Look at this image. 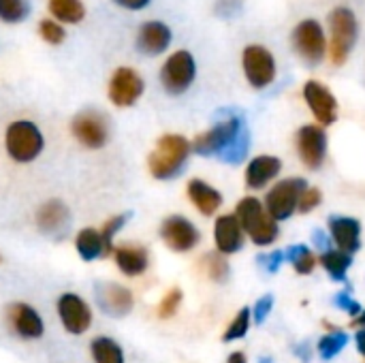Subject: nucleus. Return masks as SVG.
Listing matches in <instances>:
<instances>
[{
    "label": "nucleus",
    "mask_w": 365,
    "mask_h": 363,
    "mask_svg": "<svg viewBox=\"0 0 365 363\" xmlns=\"http://www.w3.org/2000/svg\"><path fill=\"white\" fill-rule=\"evenodd\" d=\"M190 152H192V145L184 135L167 133V135L158 137L154 150L148 156V169H150L152 178L160 180V182L178 178L186 169Z\"/></svg>",
    "instance_id": "1"
},
{
    "label": "nucleus",
    "mask_w": 365,
    "mask_h": 363,
    "mask_svg": "<svg viewBox=\"0 0 365 363\" xmlns=\"http://www.w3.org/2000/svg\"><path fill=\"white\" fill-rule=\"evenodd\" d=\"M45 150V135L36 122L19 118L4 131V152L17 165L34 163Z\"/></svg>",
    "instance_id": "2"
},
{
    "label": "nucleus",
    "mask_w": 365,
    "mask_h": 363,
    "mask_svg": "<svg viewBox=\"0 0 365 363\" xmlns=\"http://www.w3.org/2000/svg\"><path fill=\"white\" fill-rule=\"evenodd\" d=\"M235 216L244 229V233L257 244V246H269L278 240V223L267 214L265 205L257 197H244L237 203Z\"/></svg>",
    "instance_id": "3"
},
{
    "label": "nucleus",
    "mask_w": 365,
    "mask_h": 363,
    "mask_svg": "<svg viewBox=\"0 0 365 363\" xmlns=\"http://www.w3.org/2000/svg\"><path fill=\"white\" fill-rule=\"evenodd\" d=\"M160 86L169 96H182L197 79V62L188 49L173 51L160 66Z\"/></svg>",
    "instance_id": "4"
},
{
    "label": "nucleus",
    "mask_w": 365,
    "mask_h": 363,
    "mask_svg": "<svg viewBox=\"0 0 365 363\" xmlns=\"http://www.w3.org/2000/svg\"><path fill=\"white\" fill-rule=\"evenodd\" d=\"M244 128H246L244 118L237 113H231V116L218 120L210 131L197 135L195 141L190 143L192 152L199 156H220L240 137V133Z\"/></svg>",
    "instance_id": "5"
},
{
    "label": "nucleus",
    "mask_w": 365,
    "mask_h": 363,
    "mask_svg": "<svg viewBox=\"0 0 365 363\" xmlns=\"http://www.w3.org/2000/svg\"><path fill=\"white\" fill-rule=\"evenodd\" d=\"M329 28H331V60L336 64H344L351 49L357 43L359 36V24L351 9L338 6L329 15Z\"/></svg>",
    "instance_id": "6"
},
{
    "label": "nucleus",
    "mask_w": 365,
    "mask_h": 363,
    "mask_svg": "<svg viewBox=\"0 0 365 363\" xmlns=\"http://www.w3.org/2000/svg\"><path fill=\"white\" fill-rule=\"evenodd\" d=\"M73 139L86 150H101L109 141V122L107 116L96 109H83L71 120Z\"/></svg>",
    "instance_id": "7"
},
{
    "label": "nucleus",
    "mask_w": 365,
    "mask_h": 363,
    "mask_svg": "<svg viewBox=\"0 0 365 363\" xmlns=\"http://www.w3.org/2000/svg\"><path fill=\"white\" fill-rule=\"evenodd\" d=\"M308 188V182L304 178H287L282 182H278L265 197V210L267 214L280 223L291 218L297 212V203L302 193Z\"/></svg>",
    "instance_id": "8"
},
{
    "label": "nucleus",
    "mask_w": 365,
    "mask_h": 363,
    "mask_svg": "<svg viewBox=\"0 0 365 363\" xmlns=\"http://www.w3.org/2000/svg\"><path fill=\"white\" fill-rule=\"evenodd\" d=\"M145 92V81L141 77L139 71H135L133 66H118L111 77H109V86H107V96L111 101V105L120 107V109H128L133 105H137V101L143 96Z\"/></svg>",
    "instance_id": "9"
},
{
    "label": "nucleus",
    "mask_w": 365,
    "mask_h": 363,
    "mask_svg": "<svg viewBox=\"0 0 365 363\" xmlns=\"http://www.w3.org/2000/svg\"><path fill=\"white\" fill-rule=\"evenodd\" d=\"M56 312L64 332L71 336H83L92 327V308L77 293H62L56 302Z\"/></svg>",
    "instance_id": "10"
},
{
    "label": "nucleus",
    "mask_w": 365,
    "mask_h": 363,
    "mask_svg": "<svg viewBox=\"0 0 365 363\" xmlns=\"http://www.w3.org/2000/svg\"><path fill=\"white\" fill-rule=\"evenodd\" d=\"M293 49L295 53L306 60L308 64H319L325 58L327 51V41L321 24L317 19H304L295 26L293 30Z\"/></svg>",
    "instance_id": "11"
},
{
    "label": "nucleus",
    "mask_w": 365,
    "mask_h": 363,
    "mask_svg": "<svg viewBox=\"0 0 365 363\" xmlns=\"http://www.w3.org/2000/svg\"><path fill=\"white\" fill-rule=\"evenodd\" d=\"M242 66L248 83L257 90L267 88L276 79V60L263 45H248L242 53Z\"/></svg>",
    "instance_id": "12"
},
{
    "label": "nucleus",
    "mask_w": 365,
    "mask_h": 363,
    "mask_svg": "<svg viewBox=\"0 0 365 363\" xmlns=\"http://www.w3.org/2000/svg\"><path fill=\"white\" fill-rule=\"evenodd\" d=\"M158 233H160V240L165 242V246L173 252H190L201 242V233L195 227V223L180 214L167 216L163 220Z\"/></svg>",
    "instance_id": "13"
},
{
    "label": "nucleus",
    "mask_w": 365,
    "mask_h": 363,
    "mask_svg": "<svg viewBox=\"0 0 365 363\" xmlns=\"http://www.w3.org/2000/svg\"><path fill=\"white\" fill-rule=\"evenodd\" d=\"M6 325L21 340H38L45 334V321L38 310L26 302H13L6 306Z\"/></svg>",
    "instance_id": "14"
},
{
    "label": "nucleus",
    "mask_w": 365,
    "mask_h": 363,
    "mask_svg": "<svg viewBox=\"0 0 365 363\" xmlns=\"http://www.w3.org/2000/svg\"><path fill=\"white\" fill-rule=\"evenodd\" d=\"M94 297L103 315L111 319L128 317L135 308V295L130 289L118 285V282H98L94 287Z\"/></svg>",
    "instance_id": "15"
},
{
    "label": "nucleus",
    "mask_w": 365,
    "mask_h": 363,
    "mask_svg": "<svg viewBox=\"0 0 365 363\" xmlns=\"http://www.w3.org/2000/svg\"><path fill=\"white\" fill-rule=\"evenodd\" d=\"M171 41H173V32H171L169 24H165L160 19H148L137 30L135 47L139 53H143L148 58H156L169 49Z\"/></svg>",
    "instance_id": "16"
},
{
    "label": "nucleus",
    "mask_w": 365,
    "mask_h": 363,
    "mask_svg": "<svg viewBox=\"0 0 365 363\" xmlns=\"http://www.w3.org/2000/svg\"><path fill=\"white\" fill-rule=\"evenodd\" d=\"M297 152L308 169H321L327 156V135L321 126L308 124L297 133Z\"/></svg>",
    "instance_id": "17"
},
{
    "label": "nucleus",
    "mask_w": 365,
    "mask_h": 363,
    "mask_svg": "<svg viewBox=\"0 0 365 363\" xmlns=\"http://www.w3.org/2000/svg\"><path fill=\"white\" fill-rule=\"evenodd\" d=\"M304 98H306L310 111L314 113V118L323 126H329V124L336 122V118H338V101L329 92L327 86H323L319 81H308L304 86Z\"/></svg>",
    "instance_id": "18"
},
{
    "label": "nucleus",
    "mask_w": 365,
    "mask_h": 363,
    "mask_svg": "<svg viewBox=\"0 0 365 363\" xmlns=\"http://www.w3.org/2000/svg\"><path fill=\"white\" fill-rule=\"evenodd\" d=\"M214 242L216 250L225 257L235 255L244 246V229L235 214H222L214 223Z\"/></svg>",
    "instance_id": "19"
},
{
    "label": "nucleus",
    "mask_w": 365,
    "mask_h": 363,
    "mask_svg": "<svg viewBox=\"0 0 365 363\" xmlns=\"http://www.w3.org/2000/svg\"><path fill=\"white\" fill-rule=\"evenodd\" d=\"M71 220V210L62 199H49L34 214L36 229L45 235H60Z\"/></svg>",
    "instance_id": "20"
},
{
    "label": "nucleus",
    "mask_w": 365,
    "mask_h": 363,
    "mask_svg": "<svg viewBox=\"0 0 365 363\" xmlns=\"http://www.w3.org/2000/svg\"><path fill=\"white\" fill-rule=\"evenodd\" d=\"M113 261L115 267L120 270V274H124L126 278H137L143 276L150 267V252L145 246L139 244H122L113 248Z\"/></svg>",
    "instance_id": "21"
},
{
    "label": "nucleus",
    "mask_w": 365,
    "mask_h": 363,
    "mask_svg": "<svg viewBox=\"0 0 365 363\" xmlns=\"http://www.w3.org/2000/svg\"><path fill=\"white\" fill-rule=\"evenodd\" d=\"M329 235L338 250L355 255L361 248V225L351 216H331L329 218Z\"/></svg>",
    "instance_id": "22"
},
{
    "label": "nucleus",
    "mask_w": 365,
    "mask_h": 363,
    "mask_svg": "<svg viewBox=\"0 0 365 363\" xmlns=\"http://www.w3.org/2000/svg\"><path fill=\"white\" fill-rule=\"evenodd\" d=\"M282 169V163L280 158L276 156H269V154H263V156H257L248 163L246 167V186L252 188V190H261L265 188L272 180L278 178Z\"/></svg>",
    "instance_id": "23"
},
{
    "label": "nucleus",
    "mask_w": 365,
    "mask_h": 363,
    "mask_svg": "<svg viewBox=\"0 0 365 363\" xmlns=\"http://www.w3.org/2000/svg\"><path fill=\"white\" fill-rule=\"evenodd\" d=\"M186 193H188L190 203L203 216H214L222 205V195L212 184H207L205 180H199V178L190 180L186 186Z\"/></svg>",
    "instance_id": "24"
},
{
    "label": "nucleus",
    "mask_w": 365,
    "mask_h": 363,
    "mask_svg": "<svg viewBox=\"0 0 365 363\" xmlns=\"http://www.w3.org/2000/svg\"><path fill=\"white\" fill-rule=\"evenodd\" d=\"M75 250L81 257V261L92 263L98 259H105V248H103V240H101V231L98 229H81L75 235Z\"/></svg>",
    "instance_id": "25"
},
{
    "label": "nucleus",
    "mask_w": 365,
    "mask_h": 363,
    "mask_svg": "<svg viewBox=\"0 0 365 363\" xmlns=\"http://www.w3.org/2000/svg\"><path fill=\"white\" fill-rule=\"evenodd\" d=\"M90 357L94 363H126L124 349L109 336H96L90 342Z\"/></svg>",
    "instance_id": "26"
},
{
    "label": "nucleus",
    "mask_w": 365,
    "mask_h": 363,
    "mask_svg": "<svg viewBox=\"0 0 365 363\" xmlns=\"http://www.w3.org/2000/svg\"><path fill=\"white\" fill-rule=\"evenodd\" d=\"M47 9L58 24H81L86 17V4L81 0H47Z\"/></svg>",
    "instance_id": "27"
},
{
    "label": "nucleus",
    "mask_w": 365,
    "mask_h": 363,
    "mask_svg": "<svg viewBox=\"0 0 365 363\" xmlns=\"http://www.w3.org/2000/svg\"><path fill=\"white\" fill-rule=\"evenodd\" d=\"M321 265L325 267V272L331 276V280H336V282H344L346 280V272H349V267L353 265V255H349V252H342V250H327V252H323L321 255Z\"/></svg>",
    "instance_id": "28"
},
{
    "label": "nucleus",
    "mask_w": 365,
    "mask_h": 363,
    "mask_svg": "<svg viewBox=\"0 0 365 363\" xmlns=\"http://www.w3.org/2000/svg\"><path fill=\"white\" fill-rule=\"evenodd\" d=\"M284 261H289V263L295 267V272L302 274V276L312 274L314 267H317V257H314V252H312L308 246H304V244L291 246V248L284 252Z\"/></svg>",
    "instance_id": "29"
},
{
    "label": "nucleus",
    "mask_w": 365,
    "mask_h": 363,
    "mask_svg": "<svg viewBox=\"0 0 365 363\" xmlns=\"http://www.w3.org/2000/svg\"><path fill=\"white\" fill-rule=\"evenodd\" d=\"M128 218H130V212H126V214H118V216H111V218L103 225V229H101V240H103L105 257L113 255V248H115L113 240H115V235L124 229V225L128 223Z\"/></svg>",
    "instance_id": "30"
},
{
    "label": "nucleus",
    "mask_w": 365,
    "mask_h": 363,
    "mask_svg": "<svg viewBox=\"0 0 365 363\" xmlns=\"http://www.w3.org/2000/svg\"><path fill=\"white\" fill-rule=\"evenodd\" d=\"M30 15L28 0H0V21L4 24H21Z\"/></svg>",
    "instance_id": "31"
},
{
    "label": "nucleus",
    "mask_w": 365,
    "mask_h": 363,
    "mask_svg": "<svg viewBox=\"0 0 365 363\" xmlns=\"http://www.w3.org/2000/svg\"><path fill=\"white\" fill-rule=\"evenodd\" d=\"M248 150H250V133H248V128H244L242 133H240V137L218 156L222 163H227V165H240V163H244V158L248 156Z\"/></svg>",
    "instance_id": "32"
},
{
    "label": "nucleus",
    "mask_w": 365,
    "mask_h": 363,
    "mask_svg": "<svg viewBox=\"0 0 365 363\" xmlns=\"http://www.w3.org/2000/svg\"><path fill=\"white\" fill-rule=\"evenodd\" d=\"M346 344H349V336L344 332H331L319 340V355L325 362H331L334 357H338L344 351Z\"/></svg>",
    "instance_id": "33"
},
{
    "label": "nucleus",
    "mask_w": 365,
    "mask_h": 363,
    "mask_svg": "<svg viewBox=\"0 0 365 363\" xmlns=\"http://www.w3.org/2000/svg\"><path fill=\"white\" fill-rule=\"evenodd\" d=\"M250 323H252V308H242V310L237 312V317L229 323V327H227L222 340H225V342L242 340V338L248 334Z\"/></svg>",
    "instance_id": "34"
},
{
    "label": "nucleus",
    "mask_w": 365,
    "mask_h": 363,
    "mask_svg": "<svg viewBox=\"0 0 365 363\" xmlns=\"http://www.w3.org/2000/svg\"><path fill=\"white\" fill-rule=\"evenodd\" d=\"M205 261V272L207 276L214 280V282H227L229 274H231V267H229V261L225 259V255L220 252H210L203 257Z\"/></svg>",
    "instance_id": "35"
},
{
    "label": "nucleus",
    "mask_w": 365,
    "mask_h": 363,
    "mask_svg": "<svg viewBox=\"0 0 365 363\" xmlns=\"http://www.w3.org/2000/svg\"><path fill=\"white\" fill-rule=\"evenodd\" d=\"M38 34L49 45H62L66 41V28L62 24H58L56 19H51V17L38 21Z\"/></svg>",
    "instance_id": "36"
},
{
    "label": "nucleus",
    "mask_w": 365,
    "mask_h": 363,
    "mask_svg": "<svg viewBox=\"0 0 365 363\" xmlns=\"http://www.w3.org/2000/svg\"><path fill=\"white\" fill-rule=\"evenodd\" d=\"M182 300H184V293H182V289H171V291H167V295L160 300V304H158V319H163V321H167V319H171V317H175V312L180 310V306H182Z\"/></svg>",
    "instance_id": "37"
},
{
    "label": "nucleus",
    "mask_w": 365,
    "mask_h": 363,
    "mask_svg": "<svg viewBox=\"0 0 365 363\" xmlns=\"http://www.w3.org/2000/svg\"><path fill=\"white\" fill-rule=\"evenodd\" d=\"M321 199H323L321 190H319V188H312V186H308V188L302 193V197H299L297 210H299L302 214H308V212H312V210H314V208L321 203Z\"/></svg>",
    "instance_id": "38"
},
{
    "label": "nucleus",
    "mask_w": 365,
    "mask_h": 363,
    "mask_svg": "<svg viewBox=\"0 0 365 363\" xmlns=\"http://www.w3.org/2000/svg\"><path fill=\"white\" fill-rule=\"evenodd\" d=\"M334 304H336L340 310H344L346 315H351V317H359V315H361V310H364V308H361V304H359V302H355L346 291H340V293L334 297Z\"/></svg>",
    "instance_id": "39"
},
{
    "label": "nucleus",
    "mask_w": 365,
    "mask_h": 363,
    "mask_svg": "<svg viewBox=\"0 0 365 363\" xmlns=\"http://www.w3.org/2000/svg\"><path fill=\"white\" fill-rule=\"evenodd\" d=\"M272 308H274V297H272V295L261 297V300L255 304V308H252V319H255V323H257V325H263L265 319L269 317Z\"/></svg>",
    "instance_id": "40"
},
{
    "label": "nucleus",
    "mask_w": 365,
    "mask_h": 363,
    "mask_svg": "<svg viewBox=\"0 0 365 363\" xmlns=\"http://www.w3.org/2000/svg\"><path fill=\"white\" fill-rule=\"evenodd\" d=\"M259 263L265 267V272L276 274V272L280 270V265L284 263V252H282V250H274V252L267 255V257H259Z\"/></svg>",
    "instance_id": "41"
},
{
    "label": "nucleus",
    "mask_w": 365,
    "mask_h": 363,
    "mask_svg": "<svg viewBox=\"0 0 365 363\" xmlns=\"http://www.w3.org/2000/svg\"><path fill=\"white\" fill-rule=\"evenodd\" d=\"M242 11V0H218L216 4V13L220 17H231L237 15Z\"/></svg>",
    "instance_id": "42"
},
{
    "label": "nucleus",
    "mask_w": 365,
    "mask_h": 363,
    "mask_svg": "<svg viewBox=\"0 0 365 363\" xmlns=\"http://www.w3.org/2000/svg\"><path fill=\"white\" fill-rule=\"evenodd\" d=\"M111 2L126 11H143L145 6H150L152 0H111Z\"/></svg>",
    "instance_id": "43"
},
{
    "label": "nucleus",
    "mask_w": 365,
    "mask_h": 363,
    "mask_svg": "<svg viewBox=\"0 0 365 363\" xmlns=\"http://www.w3.org/2000/svg\"><path fill=\"white\" fill-rule=\"evenodd\" d=\"M312 240H314V246H319L323 252L331 250V237H327L323 231H314V233H312Z\"/></svg>",
    "instance_id": "44"
},
{
    "label": "nucleus",
    "mask_w": 365,
    "mask_h": 363,
    "mask_svg": "<svg viewBox=\"0 0 365 363\" xmlns=\"http://www.w3.org/2000/svg\"><path fill=\"white\" fill-rule=\"evenodd\" d=\"M355 340H357V351L365 357V329H359V332H357V338H355Z\"/></svg>",
    "instance_id": "45"
},
{
    "label": "nucleus",
    "mask_w": 365,
    "mask_h": 363,
    "mask_svg": "<svg viewBox=\"0 0 365 363\" xmlns=\"http://www.w3.org/2000/svg\"><path fill=\"white\" fill-rule=\"evenodd\" d=\"M295 353L304 359V362H310V351H308V344H302L299 349H295Z\"/></svg>",
    "instance_id": "46"
},
{
    "label": "nucleus",
    "mask_w": 365,
    "mask_h": 363,
    "mask_svg": "<svg viewBox=\"0 0 365 363\" xmlns=\"http://www.w3.org/2000/svg\"><path fill=\"white\" fill-rule=\"evenodd\" d=\"M227 363H246V355H244V353H240V351H237V353H231V355H229V359H227Z\"/></svg>",
    "instance_id": "47"
},
{
    "label": "nucleus",
    "mask_w": 365,
    "mask_h": 363,
    "mask_svg": "<svg viewBox=\"0 0 365 363\" xmlns=\"http://www.w3.org/2000/svg\"><path fill=\"white\" fill-rule=\"evenodd\" d=\"M353 327H364L365 329V310H361V315H359V317H355Z\"/></svg>",
    "instance_id": "48"
},
{
    "label": "nucleus",
    "mask_w": 365,
    "mask_h": 363,
    "mask_svg": "<svg viewBox=\"0 0 365 363\" xmlns=\"http://www.w3.org/2000/svg\"><path fill=\"white\" fill-rule=\"evenodd\" d=\"M259 363H274V362H272L269 357H261V359H259Z\"/></svg>",
    "instance_id": "49"
},
{
    "label": "nucleus",
    "mask_w": 365,
    "mask_h": 363,
    "mask_svg": "<svg viewBox=\"0 0 365 363\" xmlns=\"http://www.w3.org/2000/svg\"><path fill=\"white\" fill-rule=\"evenodd\" d=\"M0 261H2V257H0Z\"/></svg>",
    "instance_id": "50"
}]
</instances>
